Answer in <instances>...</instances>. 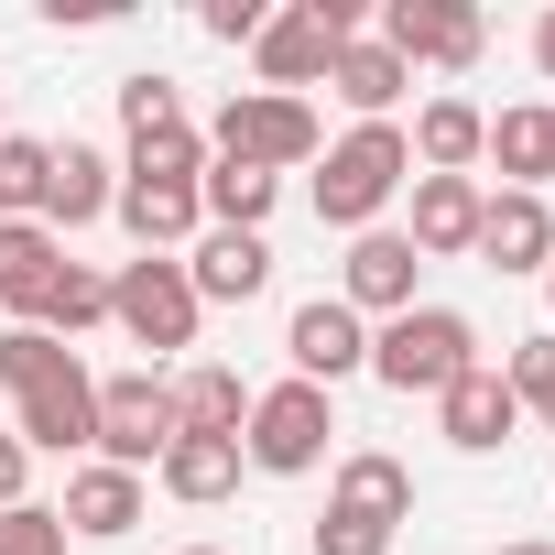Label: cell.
<instances>
[{"mask_svg": "<svg viewBox=\"0 0 555 555\" xmlns=\"http://www.w3.org/2000/svg\"><path fill=\"white\" fill-rule=\"evenodd\" d=\"M327 175H317V229H382V207L414 185V142H403V120H349L327 153H317Z\"/></svg>", "mask_w": 555, "mask_h": 555, "instance_id": "cell-1", "label": "cell"}, {"mask_svg": "<svg viewBox=\"0 0 555 555\" xmlns=\"http://www.w3.org/2000/svg\"><path fill=\"white\" fill-rule=\"evenodd\" d=\"M457 371H479V327H468L457 306H403L392 327H371V382H382V392H403V403L425 392V403H436Z\"/></svg>", "mask_w": 555, "mask_h": 555, "instance_id": "cell-2", "label": "cell"}, {"mask_svg": "<svg viewBox=\"0 0 555 555\" xmlns=\"http://www.w3.org/2000/svg\"><path fill=\"white\" fill-rule=\"evenodd\" d=\"M327 447H338V392H317V382H272V392H250L240 468H261V479H306V468H327Z\"/></svg>", "mask_w": 555, "mask_h": 555, "instance_id": "cell-3", "label": "cell"}, {"mask_svg": "<svg viewBox=\"0 0 555 555\" xmlns=\"http://www.w3.org/2000/svg\"><path fill=\"white\" fill-rule=\"evenodd\" d=\"M327 153V131H317V109L306 99H272V88H240L218 120H207V164H250V175H295V164H317Z\"/></svg>", "mask_w": 555, "mask_h": 555, "instance_id": "cell-4", "label": "cell"}, {"mask_svg": "<svg viewBox=\"0 0 555 555\" xmlns=\"http://www.w3.org/2000/svg\"><path fill=\"white\" fill-rule=\"evenodd\" d=\"M196 284H185V261L175 250H142V261H120L109 272V327L131 338V349H153V360H175V349H196Z\"/></svg>", "mask_w": 555, "mask_h": 555, "instance_id": "cell-5", "label": "cell"}, {"mask_svg": "<svg viewBox=\"0 0 555 555\" xmlns=\"http://www.w3.org/2000/svg\"><path fill=\"white\" fill-rule=\"evenodd\" d=\"M164 447H175V392H164V371H153V360H142V371H109V382H99V447H88V457L153 479Z\"/></svg>", "mask_w": 555, "mask_h": 555, "instance_id": "cell-6", "label": "cell"}, {"mask_svg": "<svg viewBox=\"0 0 555 555\" xmlns=\"http://www.w3.org/2000/svg\"><path fill=\"white\" fill-rule=\"evenodd\" d=\"M12 436H23L34 457H77V447H99V371H88V360H55V371L12 403Z\"/></svg>", "mask_w": 555, "mask_h": 555, "instance_id": "cell-7", "label": "cell"}, {"mask_svg": "<svg viewBox=\"0 0 555 555\" xmlns=\"http://www.w3.org/2000/svg\"><path fill=\"white\" fill-rule=\"evenodd\" d=\"M371 44H392L403 66H447V77H468L479 44H490V23L468 12V0H382V34H371Z\"/></svg>", "mask_w": 555, "mask_h": 555, "instance_id": "cell-8", "label": "cell"}, {"mask_svg": "<svg viewBox=\"0 0 555 555\" xmlns=\"http://www.w3.org/2000/svg\"><path fill=\"white\" fill-rule=\"evenodd\" d=\"M414 284H425V261H414V240H403V229H360V240H349V261H338V306H349L360 327H392L403 306H425Z\"/></svg>", "mask_w": 555, "mask_h": 555, "instance_id": "cell-9", "label": "cell"}, {"mask_svg": "<svg viewBox=\"0 0 555 555\" xmlns=\"http://www.w3.org/2000/svg\"><path fill=\"white\" fill-rule=\"evenodd\" d=\"M250 66H261V88H272V99H306V88H327V66H338V34H327V12H317V0H284V12L261 23Z\"/></svg>", "mask_w": 555, "mask_h": 555, "instance_id": "cell-10", "label": "cell"}, {"mask_svg": "<svg viewBox=\"0 0 555 555\" xmlns=\"http://www.w3.org/2000/svg\"><path fill=\"white\" fill-rule=\"evenodd\" d=\"M403 196H414V218H403L414 261H468V250H479V207H490L479 175H414Z\"/></svg>", "mask_w": 555, "mask_h": 555, "instance_id": "cell-11", "label": "cell"}, {"mask_svg": "<svg viewBox=\"0 0 555 555\" xmlns=\"http://www.w3.org/2000/svg\"><path fill=\"white\" fill-rule=\"evenodd\" d=\"M284 360H295V382L338 392L349 371H371V327H360L338 295H317V306H295V317H284Z\"/></svg>", "mask_w": 555, "mask_h": 555, "instance_id": "cell-12", "label": "cell"}, {"mask_svg": "<svg viewBox=\"0 0 555 555\" xmlns=\"http://www.w3.org/2000/svg\"><path fill=\"white\" fill-rule=\"evenodd\" d=\"M436 425H447V447H457V457H490V447H512V436H522V403H512L501 360L457 371V382L436 392Z\"/></svg>", "mask_w": 555, "mask_h": 555, "instance_id": "cell-13", "label": "cell"}, {"mask_svg": "<svg viewBox=\"0 0 555 555\" xmlns=\"http://www.w3.org/2000/svg\"><path fill=\"white\" fill-rule=\"evenodd\" d=\"M327 512L403 533V522H414V468H403L392 447H349V457H338V479H327Z\"/></svg>", "mask_w": 555, "mask_h": 555, "instance_id": "cell-14", "label": "cell"}, {"mask_svg": "<svg viewBox=\"0 0 555 555\" xmlns=\"http://www.w3.org/2000/svg\"><path fill=\"white\" fill-rule=\"evenodd\" d=\"M185 284H196V306H250V295L272 284V240H261V229H196Z\"/></svg>", "mask_w": 555, "mask_h": 555, "instance_id": "cell-15", "label": "cell"}, {"mask_svg": "<svg viewBox=\"0 0 555 555\" xmlns=\"http://www.w3.org/2000/svg\"><path fill=\"white\" fill-rule=\"evenodd\" d=\"M109 196H120V164H109L99 142H55V175H44V207H34V218H44L55 240H77L88 218H109Z\"/></svg>", "mask_w": 555, "mask_h": 555, "instance_id": "cell-16", "label": "cell"}, {"mask_svg": "<svg viewBox=\"0 0 555 555\" xmlns=\"http://www.w3.org/2000/svg\"><path fill=\"white\" fill-rule=\"evenodd\" d=\"M55 272H66V240H55L44 218H0V306H12V327L44 317Z\"/></svg>", "mask_w": 555, "mask_h": 555, "instance_id": "cell-17", "label": "cell"}, {"mask_svg": "<svg viewBox=\"0 0 555 555\" xmlns=\"http://www.w3.org/2000/svg\"><path fill=\"white\" fill-rule=\"evenodd\" d=\"M109 218L142 240V250H196V229H207V207H196V185H153V175H120V196H109Z\"/></svg>", "mask_w": 555, "mask_h": 555, "instance_id": "cell-18", "label": "cell"}, {"mask_svg": "<svg viewBox=\"0 0 555 555\" xmlns=\"http://www.w3.org/2000/svg\"><path fill=\"white\" fill-rule=\"evenodd\" d=\"M479 261H490V272H544V261H555V207L490 185V207H479Z\"/></svg>", "mask_w": 555, "mask_h": 555, "instance_id": "cell-19", "label": "cell"}, {"mask_svg": "<svg viewBox=\"0 0 555 555\" xmlns=\"http://www.w3.org/2000/svg\"><path fill=\"white\" fill-rule=\"evenodd\" d=\"M55 522H66V533H88V544H120V533L142 522V479H131V468H109V457H88V468L66 479Z\"/></svg>", "mask_w": 555, "mask_h": 555, "instance_id": "cell-20", "label": "cell"}, {"mask_svg": "<svg viewBox=\"0 0 555 555\" xmlns=\"http://www.w3.org/2000/svg\"><path fill=\"white\" fill-rule=\"evenodd\" d=\"M479 164H501V185H512V196H544V175H555V99L501 109V120H490V142H479Z\"/></svg>", "mask_w": 555, "mask_h": 555, "instance_id": "cell-21", "label": "cell"}, {"mask_svg": "<svg viewBox=\"0 0 555 555\" xmlns=\"http://www.w3.org/2000/svg\"><path fill=\"white\" fill-rule=\"evenodd\" d=\"M403 142H414V175H479V142H490V109H479V99H425Z\"/></svg>", "mask_w": 555, "mask_h": 555, "instance_id": "cell-22", "label": "cell"}, {"mask_svg": "<svg viewBox=\"0 0 555 555\" xmlns=\"http://www.w3.org/2000/svg\"><path fill=\"white\" fill-rule=\"evenodd\" d=\"M164 392H175V436H229V447H240V425H250V382H240L229 360H196V371H175Z\"/></svg>", "mask_w": 555, "mask_h": 555, "instance_id": "cell-23", "label": "cell"}, {"mask_svg": "<svg viewBox=\"0 0 555 555\" xmlns=\"http://www.w3.org/2000/svg\"><path fill=\"white\" fill-rule=\"evenodd\" d=\"M153 490L185 501V512H207V501L240 490V447H229V436H175V447L153 457Z\"/></svg>", "mask_w": 555, "mask_h": 555, "instance_id": "cell-24", "label": "cell"}, {"mask_svg": "<svg viewBox=\"0 0 555 555\" xmlns=\"http://www.w3.org/2000/svg\"><path fill=\"white\" fill-rule=\"evenodd\" d=\"M327 88H338V99H349L360 120H392V109H403V88H414V66H403L392 44H371V34H360V44H338Z\"/></svg>", "mask_w": 555, "mask_h": 555, "instance_id": "cell-25", "label": "cell"}, {"mask_svg": "<svg viewBox=\"0 0 555 555\" xmlns=\"http://www.w3.org/2000/svg\"><path fill=\"white\" fill-rule=\"evenodd\" d=\"M272 196H284V175H250V164H207V175H196L207 229H261V218H272Z\"/></svg>", "mask_w": 555, "mask_h": 555, "instance_id": "cell-26", "label": "cell"}, {"mask_svg": "<svg viewBox=\"0 0 555 555\" xmlns=\"http://www.w3.org/2000/svg\"><path fill=\"white\" fill-rule=\"evenodd\" d=\"M34 327H44V338H66V349H77L88 327H109V272H88V261H66V272H55V295H44V317H34Z\"/></svg>", "mask_w": 555, "mask_h": 555, "instance_id": "cell-27", "label": "cell"}, {"mask_svg": "<svg viewBox=\"0 0 555 555\" xmlns=\"http://www.w3.org/2000/svg\"><path fill=\"white\" fill-rule=\"evenodd\" d=\"M44 175H55V142H34V131L0 142V218H34L44 207Z\"/></svg>", "mask_w": 555, "mask_h": 555, "instance_id": "cell-28", "label": "cell"}, {"mask_svg": "<svg viewBox=\"0 0 555 555\" xmlns=\"http://www.w3.org/2000/svg\"><path fill=\"white\" fill-rule=\"evenodd\" d=\"M120 131H131V142L185 131V88H175V77H153V66H142V77H120Z\"/></svg>", "mask_w": 555, "mask_h": 555, "instance_id": "cell-29", "label": "cell"}, {"mask_svg": "<svg viewBox=\"0 0 555 555\" xmlns=\"http://www.w3.org/2000/svg\"><path fill=\"white\" fill-rule=\"evenodd\" d=\"M120 175H153V185H196L207 175V131L185 120V131H153V142H131V164Z\"/></svg>", "mask_w": 555, "mask_h": 555, "instance_id": "cell-30", "label": "cell"}, {"mask_svg": "<svg viewBox=\"0 0 555 555\" xmlns=\"http://www.w3.org/2000/svg\"><path fill=\"white\" fill-rule=\"evenodd\" d=\"M55 360H77V349H66V338H44V327H0V392H12V403H23Z\"/></svg>", "mask_w": 555, "mask_h": 555, "instance_id": "cell-31", "label": "cell"}, {"mask_svg": "<svg viewBox=\"0 0 555 555\" xmlns=\"http://www.w3.org/2000/svg\"><path fill=\"white\" fill-rule=\"evenodd\" d=\"M501 382H512V403H522V414H544V403H555V327H533V338H512V360H501Z\"/></svg>", "mask_w": 555, "mask_h": 555, "instance_id": "cell-32", "label": "cell"}, {"mask_svg": "<svg viewBox=\"0 0 555 555\" xmlns=\"http://www.w3.org/2000/svg\"><path fill=\"white\" fill-rule=\"evenodd\" d=\"M0 555H66L55 501H12V512H0Z\"/></svg>", "mask_w": 555, "mask_h": 555, "instance_id": "cell-33", "label": "cell"}, {"mask_svg": "<svg viewBox=\"0 0 555 555\" xmlns=\"http://www.w3.org/2000/svg\"><path fill=\"white\" fill-rule=\"evenodd\" d=\"M218 44H261V23H272V0H207V12H196Z\"/></svg>", "mask_w": 555, "mask_h": 555, "instance_id": "cell-34", "label": "cell"}, {"mask_svg": "<svg viewBox=\"0 0 555 555\" xmlns=\"http://www.w3.org/2000/svg\"><path fill=\"white\" fill-rule=\"evenodd\" d=\"M317 555H392V533H382V522H349V512H327V522H317Z\"/></svg>", "mask_w": 555, "mask_h": 555, "instance_id": "cell-35", "label": "cell"}, {"mask_svg": "<svg viewBox=\"0 0 555 555\" xmlns=\"http://www.w3.org/2000/svg\"><path fill=\"white\" fill-rule=\"evenodd\" d=\"M23 479H34V447H23V436H12V425H0V512H12V501H34V490H23Z\"/></svg>", "mask_w": 555, "mask_h": 555, "instance_id": "cell-36", "label": "cell"}, {"mask_svg": "<svg viewBox=\"0 0 555 555\" xmlns=\"http://www.w3.org/2000/svg\"><path fill=\"white\" fill-rule=\"evenodd\" d=\"M533 66H544V88H555V12L533 23Z\"/></svg>", "mask_w": 555, "mask_h": 555, "instance_id": "cell-37", "label": "cell"}, {"mask_svg": "<svg viewBox=\"0 0 555 555\" xmlns=\"http://www.w3.org/2000/svg\"><path fill=\"white\" fill-rule=\"evenodd\" d=\"M0 142H12V88H0Z\"/></svg>", "mask_w": 555, "mask_h": 555, "instance_id": "cell-38", "label": "cell"}, {"mask_svg": "<svg viewBox=\"0 0 555 555\" xmlns=\"http://www.w3.org/2000/svg\"><path fill=\"white\" fill-rule=\"evenodd\" d=\"M501 555H555V544H501Z\"/></svg>", "mask_w": 555, "mask_h": 555, "instance_id": "cell-39", "label": "cell"}, {"mask_svg": "<svg viewBox=\"0 0 555 555\" xmlns=\"http://www.w3.org/2000/svg\"><path fill=\"white\" fill-rule=\"evenodd\" d=\"M175 555H229V544H175Z\"/></svg>", "mask_w": 555, "mask_h": 555, "instance_id": "cell-40", "label": "cell"}, {"mask_svg": "<svg viewBox=\"0 0 555 555\" xmlns=\"http://www.w3.org/2000/svg\"><path fill=\"white\" fill-rule=\"evenodd\" d=\"M544 306H555V261H544Z\"/></svg>", "mask_w": 555, "mask_h": 555, "instance_id": "cell-41", "label": "cell"}, {"mask_svg": "<svg viewBox=\"0 0 555 555\" xmlns=\"http://www.w3.org/2000/svg\"><path fill=\"white\" fill-rule=\"evenodd\" d=\"M544 436H555V403H544Z\"/></svg>", "mask_w": 555, "mask_h": 555, "instance_id": "cell-42", "label": "cell"}]
</instances>
